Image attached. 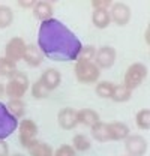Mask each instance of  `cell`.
Instances as JSON below:
<instances>
[{
    "instance_id": "obj_1",
    "label": "cell",
    "mask_w": 150,
    "mask_h": 156,
    "mask_svg": "<svg viewBox=\"0 0 150 156\" xmlns=\"http://www.w3.org/2000/svg\"><path fill=\"white\" fill-rule=\"evenodd\" d=\"M38 47L45 57L56 62H75L83 48L81 41L60 20L42 21L38 32Z\"/></svg>"
},
{
    "instance_id": "obj_2",
    "label": "cell",
    "mask_w": 150,
    "mask_h": 156,
    "mask_svg": "<svg viewBox=\"0 0 150 156\" xmlns=\"http://www.w3.org/2000/svg\"><path fill=\"white\" fill-rule=\"evenodd\" d=\"M30 87L29 77L24 72H14L5 84V95L9 99H21Z\"/></svg>"
},
{
    "instance_id": "obj_3",
    "label": "cell",
    "mask_w": 150,
    "mask_h": 156,
    "mask_svg": "<svg viewBox=\"0 0 150 156\" xmlns=\"http://www.w3.org/2000/svg\"><path fill=\"white\" fill-rule=\"evenodd\" d=\"M74 74L78 83L81 84H92L96 83L101 77V69L93 62H84V60H75Z\"/></svg>"
},
{
    "instance_id": "obj_4",
    "label": "cell",
    "mask_w": 150,
    "mask_h": 156,
    "mask_svg": "<svg viewBox=\"0 0 150 156\" xmlns=\"http://www.w3.org/2000/svg\"><path fill=\"white\" fill-rule=\"evenodd\" d=\"M147 74H149V69H147V66L146 65H143V63H132L128 66V69H126V72H125V78H123V84L128 87V89H137V87H140L143 83H144V80L147 78Z\"/></svg>"
},
{
    "instance_id": "obj_5",
    "label": "cell",
    "mask_w": 150,
    "mask_h": 156,
    "mask_svg": "<svg viewBox=\"0 0 150 156\" xmlns=\"http://www.w3.org/2000/svg\"><path fill=\"white\" fill-rule=\"evenodd\" d=\"M18 140L20 144L27 149L38 136L39 128H38L36 122H33L32 119H23L21 122H18Z\"/></svg>"
},
{
    "instance_id": "obj_6",
    "label": "cell",
    "mask_w": 150,
    "mask_h": 156,
    "mask_svg": "<svg viewBox=\"0 0 150 156\" xmlns=\"http://www.w3.org/2000/svg\"><path fill=\"white\" fill-rule=\"evenodd\" d=\"M18 129V119L11 114L6 104L0 102V140H6Z\"/></svg>"
},
{
    "instance_id": "obj_7",
    "label": "cell",
    "mask_w": 150,
    "mask_h": 156,
    "mask_svg": "<svg viewBox=\"0 0 150 156\" xmlns=\"http://www.w3.org/2000/svg\"><path fill=\"white\" fill-rule=\"evenodd\" d=\"M117 58V51L114 47L110 45H104L101 48L96 50V56L93 58V63L99 69H110L114 66Z\"/></svg>"
},
{
    "instance_id": "obj_8",
    "label": "cell",
    "mask_w": 150,
    "mask_h": 156,
    "mask_svg": "<svg viewBox=\"0 0 150 156\" xmlns=\"http://www.w3.org/2000/svg\"><path fill=\"white\" fill-rule=\"evenodd\" d=\"M110 11V18H111V23L123 27L126 26L129 21H131V17H132V11L131 8L123 3V2H116L112 3L111 8L108 9Z\"/></svg>"
},
{
    "instance_id": "obj_9",
    "label": "cell",
    "mask_w": 150,
    "mask_h": 156,
    "mask_svg": "<svg viewBox=\"0 0 150 156\" xmlns=\"http://www.w3.org/2000/svg\"><path fill=\"white\" fill-rule=\"evenodd\" d=\"M26 48H27V44L24 42V39L20 38V36H15V38L8 41V44L5 47V57L17 63L20 60H23Z\"/></svg>"
},
{
    "instance_id": "obj_10",
    "label": "cell",
    "mask_w": 150,
    "mask_h": 156,
    "mask_svg": "<svg viewBox=\"0 0 150 156\" xmlns=\"http://www.w3.org/2000/svg\"><path fill=\"white\" fill-rule=\"evenodd\" d=\"M125 149L128 156H144L147 153V140L141 135H129L125 140Z\"/></svg>"
},
{
    "instance_id": "obj_11",
    "label": "cell",
    "mask_w": 150,
    "mask_h": 156,
    "mask_svg": "<svg viewBox=\"0 0 150 156\" xmlns=\"http://www.w3.org/2000/svg\"><path fill=\"white\" fill-rule=\"evenodd\" d=\"M57 123L65 131H72V129H75L78 126L77 111H75L74 108H69V107L60 110L59 114H57Z\"/></svg>"
},
{
    "instance_id": "obj_12",
    "label": "cell",
    "mask_w": 150,
    "mask_h": 156,
    "mask_svg": "<svg viewBox=\"0 0 150 156\" xmlns=\"http://www.w3.org/2000/svg\"><path fill=\"white\" fill-rule=\"evenodd\" d=\"M107 128H108L110 141H125L128 136L131 135L129 126L125 125L123 122H111V123H107Z\"/></svg>"
},
{
    "instance_id": "obj_13",
    "label": "cell",
    "mask_w": 150,
    "mask_h": 156,
    "mask_svg": "<svg viewBox=\"0 0 150 156\" xmlns=\"http://www.w3.org/2000/svg\"><path fill=\"white\" fill-rule=\"evenodd\" d=\"M39 80L47 87L48 92H53V90H56L57 87L60 86V83H62V74L57 71L56 68H48V69H45L42 72V75H41Z\"/></svg>"
},
{
    "instance_id": "obj_14",
    "label": "cell",
    "mask_w": 150,
    "mask_h": 156,
    "mask_svg": "<svg viewBox=\"0 0 150 156\" xmlns=\"http://www.w3.org/2000/svg\"><path fill=\"white\" fill-rule=\"evenodd\" d=\"M45 56L42 54V51L39 50V47L35 44H27V48H26V53H24V57L23 60L30 66V68H38L42 65Z\"/></svg>"
},
{
    "instance_id": "obj_15",
    "label": "cell",
    "mask_w": 150,
    "mask_h": 156,
    "mask_svg": "<svg viewBox=\"0 0 150 156\" xmlns=\"http://www.w3.org/2000/svg\"><path fill=\"white\" fill-rule=\"evenodd\" d=\"M53 12H54V8H53V5L50 2H44V0L42 2H36V5L33 6V15L41 23L53 18Z\"/></svg>"
},
{
    "instance_id": "obj_16",
    "label": "cell",
    "mask_w": 150,
    "mask_h": 156,
    "mask_svg": "<svg viewBox=\"0 0 150 156\" xmlns=\"http://www.w3.org/2000/svg\"><path fill=\"white\" fill-rule=\"evenodd\" d=\"M27 152L30 156H54V149L48 143L39 141V140H35L27 147Z\"/></svg>"
},
{
    "instance_id": "obj_17",
    "label": "cell",
    "mask_w": 150,
    "mask_h": 156,
    "mask_svg": "<svg viewBox=\"0 0 150 156\" xmlns=\"http://www.w3.org/2000/svg\"><path fill=\"white\" fill-rule=\"evenodd\" d=\"M77 119H78V125H84L89 128H92L98 122H101L99 114L92 108H83V110L77 111Z\"/></svg>"
},
{
    "instance_id": "obj_18",
    "label": "cell",
    "mask_w": 150,
    "mask_h": 156,
    "mask_svg": "<svg viewBox=\"0 0 150 156\" xmlns=\"http://www.w3.org/2000/svg\"><path fill=\"white\" fill-rule=\"evenodd\" d=\"M92 24L96 29L104 30L111 24V18H110V11L108 9H96L92 14Z\"/></svg>"
},
{
    "instance_id": "obj_19",
    "label": "cell",
    "mask_w": 150,
    "mask_h": 156,
    "mask_svg": "<svg viewBox=\"0 0 150 156\" xmlns=\"http://www.w3.org/2000/svg\"><path fill=\"white\" fill-rule=\"evenodd\" d=\"M132 98V90L128 89L125 84H114V89H112V95H111V101L117 102V104H123V102H128Z\"/></svg>"
},
{
    "instance_id": "obj_20",
    "label": "cell",
    "mask_w": 150,
    "mask_h": 156,
    "mask_svg": "<svg viewBox=\"0 0 150 156\" xmlns=\"http://www.w3.org/2000/svg\"><path fill=\"white\" fill-rule=\"evenodd\" d=\"M90 134L93 136V140L99 141V143H107V141H110L108 128H107V123H104V122H98L96 125H93V126L90 128Z\"/></svg>"
},
{
    "instance_id": "obj_21",
    "label": "cell",
    "mask_w": 150,
    "mask_h": 156,
    "mask_svg": "<svg viewBox=\"0 0 150 156\" xmlns=\"http://www.w3.org/2000/svg\"><path fill=\"white\" fill-rule=\"evenodd\" d=\"M8 110L11 111V114L15 117V119H21L26 114V104L21 101V99H9V102L6 104Z\"/></svg>"
},
{
    "instance_id": "obj_22",
    "label": "cell",
    "mask_w": 150,
    "mask_h": 156,
    "mask_svg": "<svg viewBox=\"0 0 150 156\" xmlns=\"http://www.w3.org/2000/svg\"><path fill=\"white\" fill-rule=\"evenodd\" d=\"M72 147L75 149V152H87L92 147V141L84 134H77L72 138Z\"/></svg>"
},
{
    "instance_id": "obj_23",
    "label": "cell",
    "mask_w": 150,
    "mask_h": 156,
    "mask_svg": "<svg viewBox=\"0 0 150 156\" xmlns=\"http://www.w3.org/2000/svg\"><path fill=\"white\" fill-rule=\"evenodd\" d=\"M135 125L141 131H149L150 129V110L149 108H143V110H140L137 113V116H135Z\"/></svg>"
},
{
    "instance_id": "obj_24",
    "label": "cell",
    "mask_w": 150,
    "mask_h": 156,
    "mask_svg": "<svg viewBox=\"0 0 150 156\" xmlns=\"http://www.w3.org/2000/svg\"><path fill=\"white\" fill-rule=\"evenodd\" d=\"M14 21V11L8 5H0V29H8Z\"/></svg>"
},
{
    "instance_id": "obj_25",
    "label": "cell",
    "mask_w": 150,
    "mask_h": 156,
    "mask_svg": "<svg viewBox=\"0 0 150 156\" xmlns=\"http://www.w3.org/2000/svg\"><path fill=\"white\" fill-rule=\"evenodd\" d=\"M112 89H114V84L111 81H99L95 87V92L102 99H110L112 95Z\"/></svg>"
},
{
    "instance_id": "obj_26",
    "label": "cell",
    "mask_w": 150,
    "mask_h": 156,
    "mask_svg": "<svg viewBox=\"0 0 150 156\" xmlns=\"http://www.w3.org/2000/svg\"><path fill=\"white\" fill-rule=\"evenodd\" d=\"M14 72H17V63L12 60H8L6 57H2L0 60V77H11Z\"/></svg>"
},
{
    "instance_id": "obj_27",
    "label": "cell",
    "mask_w": 150,
    "mask_h": 156,
    "mask_svg": "<svg viewBox=\"0 0 150 156\" xmlns=\"http://www.w3.org/2000/svg\"><path fill=\"white\" fill-rule=\"evenodd\" d=\"M30 92H32V96L35 99H45L48 98L50 92L47 90V87L41 83V80H36L32 86H30Z\"/></svg>"
},
{
    "instance_id": "obj_28",
    "label": "cell",
    "mask_w": 150,
    "mask_h": 156,
    "mask_svg": "<svg viewBox=\"0 0 150 156\" xmlns=\"http://www.w3.org/2000/svg\"><path fill=\"white\" fill-rule=\"evenodd\" d=\"M95 56H96V48L93 45H84L78 54L77 60H84V62H93Z\"/></svg>"
},
{
    "instance_id": "obj_29",
    "label": "cell",
    "mask_w": 150,
    "mask_h": 156,
    "mask_svg": "<svg viewBox=\"0 0 150 156\" xmlns=\"http://www.w3.org/2000/svg\"><path fill=\"white\" fill-rule=\"evenodd\" d=\"M54 156H77V152L72 146L69 144H62L59 149L54 150Z\"/></svg>"
},
{
    "instance_id": "obj_30",
    "label": "cell",
    "mask_w": 150,
    "mask_h": 156,
    "mask_svg": "<svg viewBox=\"0 0 150 156\" xmlns=\"http://www.w3.org/2000/svg\"><path fill=\"white\" fill-rule=\"evenodd\" d=\"M111 5H112L111 0H92L93 11H96V9H110Z\"/></svg>"
},
{
    "instance_id": "obj_31",
    "label": "cell",
    "mask_w": 150,
    "mask_h": 156,
    "mask_svg": "<svg viewBox=\"0 0 150 156\" xmlns=\"http://www.w3.org/2000/svg\"><path fill=\"white\" fill-rule=\"evenodd\" d=\"M17 3L20 8H24V9H33V6L36 5L35 0H18Z\"/></svg>"
},
{
    "instance_id": "obj_32",
    "label": "cell",
    "mask_w": 150,
    "mask_h": 156,
    "mask_svg": "<svg viewBox=\"0 0 150 156\" xmlns=\"http://www.w3.org/2000/svg\"><path fill=\"white\" fill-rule=\"evenodd\" d=\"M0 156H9V146L5 140H0Z\"/></svg>"
},
{
    "instance_id": "obj_33",
    "label": "cell",
    "mask_w": 150,
    "mask_h": 156,
    "mask_svg": "<svg viewBox=\"0 0 150 156\" xmlns=\"http://www.w3.org/2000/svg\"><path fill=\"white\" fill-rule=\"evenodd\" d=\"M149 35H150V29H149V27H147V29H146V33H144V39H146V44H147V45H149V44H150Z\"/></svg>"
},
{
    "instance_id": "obj_34",
    "label": "cell",
    "mask_w": 150,
    "mask_h": 156,
    "mask_svg": "<svg viewBox=\"0 0 150 156\" xmlns=\"http://www.w3.org/2000/svg\"><path fill=\"white\" fill-rule=\"evenodd\" d=\"M3 95H5V84L0 83V98L3 96Z\"/></svg>"
},
{
    "instance_id": "obj_35",
    "label": "cell",
    "mask_w": 150,
    "mask_h": 156,
    "mask_svg": "<svg viewBox=\"0 0 150 156\" xmlns=\"http://www.w3.org/2000/svg\"><path fill=\"white\" fill-rule=\"evenodd\" d=\"M11 156H24V155H21V153H14V155H11Z\"/></svg>"
},
{
    "instance_id": "obj_36",
    "label": "cell",
    "mask_w": 150,
    "mask_h": 156,
    "mask_svg": "<svg viewBox=\"0 0 150 156\" xmlns=\"http://www.w3.org/2000/svg\"><path fill=\"white\" fill-rule=\"evenodd\" d=\"M0 60H2V57H0Z\"/></svg>"
},
{
    "instance_id": "obj_37",
    "label": "cell",
    "mask_w": 150,
    "mask_h": 156,
    "mask_svg": "<svg viewBox=\"0 0 150 156\" xmlns=\"http://www.w3.org/2000/svg\"><path fill=\"white\" fill-rule=\"evenodd\" d=\"M125 156H128V155H125Z\"/></svg>"
}]
</instances>
